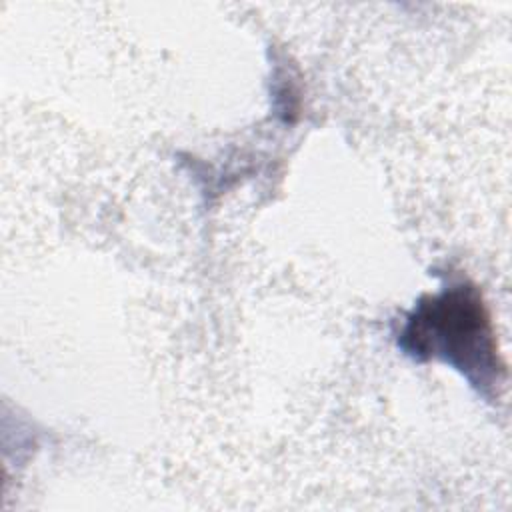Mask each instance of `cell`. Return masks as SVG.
I'll return each mask as SVG.
<instances>
[{"instance_id":"6da1fadb","label":"cell","mask_w":512,"mask_h":512,"mask_svg":"<svg viewBox=\"0 0 512 512\" xmlns=\"http://www.w3.org/2000/svg\"><path fill=\"white\" fill-rule=\"evenodd\" d=\"M398 346L414 360L448 364L484 396H492L506 378L488 306L468 280L424 294L406 314Z\"/></svg>"}]
</instances>
